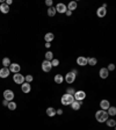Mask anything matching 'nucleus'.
<instances>
[{"mask_svg": "<svg viewBox=\"0 0 116 130\" xmlns=\"http://www.w3.org/2000/svg\"><path fill=\"white\" fill-rule=\"evenodd\" d=\"M108 117H109V115H108L107 110H98V112L95 113V118H96V121L100 122V123H103V122H107Z\"/></svg>", "mask_w": 116, "mask_h": 130, "instance_id": "f257e3e1", "label": "nucleus"}, {"mask_svg": "<svg viewBox=\"0 0 116 130\" xmlns=\"http://www.w3.org/2000/svg\"><path fill=\"white\" fill-rule=\"evenodd\" d=\"M74 101V97L73 95H71V94H64L61 99V102L62 105H64V106H71L72 102Z\"/></svg>", "mask_w": 116, "mask_h": 130, "instance_id": "f03ea898", "label": "nucleus"}, {"mask_svg": "<svg viewBox=\"0 0 116 130\" xmlns=\"http://www.w3.org/2000/svg\"><path fill=\"white\" fill-rule=\"evenodd\" d=\"M13 80H14V82H15V84H19V85H22L23 82H26L25 76H22L20 72L15 73V74L13 76Z\"/></svg>", "mask_w": 116, "mask_h": 130, "instance_id": "7ed1b4c3", "label": "nucleus"}, {"mask_svg": "<svg viewBox=\"0 0 116 130\" xmlns=\"http://www.w3.org/2000/svg\"><path fill=\"white\" fill-rule=\"evenodd\" d=\"M4 99L9 101V102L13 101V99H14V92L12 90H6V91L4 92Z\"/></svg>", "mask_w": 116, "mask_h": 130, "instance_id": "20e7f679", "label": "nucleus"}, {"mask_svg": "<svg viewBox=\"0 0 116 130\" xmlns=\"http://www.w3.org/2000/svg\"><path fill=\"white\" fill-rule=\"evenodd\" d=\"M73 97H74V100H77V101H84L86 98V93L84 91H76Z\"/></svg>", "mask_w": 116, "mask_h": 130, "instance_id": "39448f33", "label": "nucleus"}, {"mask_svg": "<svg viewBox=\"0 0 116 130\" xmlns=\"http://www.w3.org/2000/svg\"><path fill=\"white\" fill-rule=\"evenodd\" d=\"M76 74H73L72 72H69L66 73V76L64 77V80L67 82V84H72V82H74V80H76Z\"/></svg>", "mask_w": 116, "mask_h": 130, "instance_id": "423d86ee", "label": "nucleus"}, {"mask_svg": "<svg viewBox=\"0 0 116 130\" xmlns=\"http://www.w3.org/2000/svg\"><path fill=\"white\" fill-rule=\"evenodd\" d=\"M51 69H52V64H51V62H49V61H44L42 63V70L44 71V72H50L51 71Z\"/></svg>", "mask_w": 116, "mask_h": 130, "instance_id": "0eeeda50", "label": "nucleus"}, {"mask_svg": "<svg viewBox=\"0 0 116 130\" xmlns=\"http://www.w3.org/2000/svg\"><path fill=\"white\" fill-rule=\"evenodd\" d=\"M8 69H9V71L13 72V73H19L20 72V70H21V66H20L18 63H12Z\"/></svg>", "mask_w": 116, "mask_h": 130, "instance_id": "6e6552de", "label": "nucleus"}, {"mask_svg": "<svg viewBox=\"0 0 116 130\" xmlns=\"http://www.w3.org/2000/svg\"><path fill=\"white\" fill-rule=\"evenodd\" d=\"M56 11H57L58 13H66L67 7L65 4L59 3V4H57V6H56Z\"/></svg>", "mask_w": 116, "mask_h": 130, "instance_id": "1a4fd4ad", "label": "nucleus"}, {"mask_svg": "<svg viewBox=\"0 0 116 130\" xmlns=\"http://www.w3.org/2000/svg\"><path fill=\"white\" fill-rule=\"evenodd\" d=\"M99 74H100V78L106 79L109 76V71H108L107 67H102V69H100V71H99Z\"/></svg>", "mask_w": 116, "mask_h": 130, "instance_id": "9d476101", "label": "nucleus"}, {"mask_svg": "<svg viewBox=\"0 0 116 130\" xmlns=\"http://www.w3.org/2000/svg\"><path fill=\"white\" fill-rule=\"evenodd\" d=\"M77 64L80 65V66H85L86 64H88V61H87V58H86V57L80 56V57L77 58Z\"/></svg>", "mask_w": 116, "mask_h": 130, "instance_id": "9b49d317", "label": "nucleus"}, {"mask_svg": "<svg viewBox=\"0 0 116 130\" xmlns=\"http://www.w3.org/2000/svg\"><path fill=\"white\" fill-rule=\"evenodd\" d=\"M21 90L23 93H30L31 91V86L29 82H23V84L21 85Z\"/></svg>", "mask_w": 116, "mask_h": 130, "instance_id": "f8f14e48", "label": "nucleus"}, {"mask_svg": "<svg viewBox=\"0 0 116 130\" xmlns=\"http://www.w3.org/2000/svg\"><path fill=\"white\" fill-rule=\"evenodd\" d=\"M9 73H11V71H9L8 67H3L0 70V78H7L9 76Z\"/></svg>", "mask_w": 116, "mask_h": 130, "instance_id": "ddd939ff", "label": "nucleus"}, {"mask_svg": "<svg viewBox=\"0 0 116 130\" xmlns=\"http://www.w3.org/2000/svg\"><path fill=\"white\" fill-rule=\"evenodd\" d=\"M106 14H107V9L103 8L102 6L99 7L98 11H96V15H98L99 18H104V16H106Z\"/></svg>", "mask_w": 116, "mask_h": 130, "instance_id": "4468645a", "label": "nucleus"}, {"mask_svg": "<svg viewBox=\"0 0 116 130\" xmlns=\"http://www.w3.org/2000/svg\"><path fill=\"white\" fill-rule=\"evenodd\" d=\"M100 107L102 110H108V108L110 107V103L108 100H101V102H100Z\"/></svg>", "mask_w": 116, "mask_h": 130, "instance_id": "2eb2a0df", "label": "nucleus"}, {"mask_svg": "<svg viewBox=\"0 0 116 130\" xmlns=\"http://www.w3.org/2000/svg\"><path fill=\"white\" fill-rule=\"evenodd\" d=\"M46 115L49 117H53L55 115H57V109H55L53 107H49V108L46 109Z\"/></svg>", "mask_w": 116, "mask_h": 130, "instance_id": "dca6fc26", "label": "nucleus"}, {"mask_svg": "<svg viewBox=\"0 0 116 130\" xmlns=\"http://www.w3.org/2000/svg\"><path fill=\"white\" fill-rule=\"evenodd\" d=\"M81 105H83V101H77V100H74L73 102H72V105H71V107H72L73 110H79Z\"/></svg>", "mask_w": 116, "mask_h": 130, "instance_id": "f3484780", "label": "nucleus"}, {"mask_svg": "<svg viewBox=\"0 0 116 130\" xmlns=\"http://www.w3.org/2000/svg\"><path fill=\"white\" fill-rule=\"evenodd\" d=\"M0 12L4 13V14H7V13L9 12V6L7 5L6 3H4L0 5Z\"/></svg>", "mask_w": 116, "mask_h": 130, "instance_id": "a211bd4d", "label": "nucleus"}, {"mask_svg": "<svg viewBox=\"0 0 116 130\" xmlns=\"http://www.w3.org/2000/svg\"><path fill=\"white\" fill-rule=\"evenodd\" d=\"M53 38H55V35H53L52 33H46L45 36H44V39H45L46 43L52 42V41H53Z\"/></svg>", "mask_w": 116, "mask_h": 130, "instance_id": "6ab92c4d", "label": "nucleus"}, {"mask_svg": "<svg viewBox=\"0 0 116 130\" xmlns=\"http://www.w3.org/2000/svg\"><path fill=\"white\" fill-rule=\"evenodd\" d=\"M77 7H78V4H77L76 1H71V3H69V5H67V9H69V11H71V12L76 11Z\"/></svg>", "mask_w": 116, "mask_h": 130, "instance_id": "aec40b11", "label": "nucleus"}, {"mask_svg": "<svg viewBox=\"0 0 116 130\" xmlns=\"http://www.w3.org/2000/svg\"><path fill=\"white\" fill-rule=\"evenodd\" d=\"M53 80H55L56 84H62V82L64 81V77L62 76V74H56L55 78H53Z\"/></svg>", "mask_w": 116, "mask_h": 130, "instance_id": "412c9836", "label": "nucleus"}, {"mask_svg": "<svg viewBox=\"0 0 116 130\" xmlns=\"http://www.w3.org/2000/svg\"><path fill=\"white\" fill-rule=\"evenodd\" d=\"M56 13H57V11H56V7H49L48 8V15L49 16H55L56 15Z\"/></svg>", "mask_w": 116, "mask_h": 130, "instance_id": "4be33fe9", "label": "nucleus"}, {"mask_svg": "<svg viewBox=\"0 0 116 130\" xmlns=\"http://www.w3.org/2000/svg\"><path fill=\"white\" fill-rule=\"evenodd\" d=\"M87 61H88V65H91V66H95L96 65V63H98V59L94 57H89L87 58Z\"/></svg>", "mask_w": 116, "mask_h": 130, "instance_id": "5701e85b", "label": "nucleus"}, {"mask_svg": "<svg viewBox=\"0 0 116 130\" xmlns=\"http://www.w3.org/2000/svg\"><path fill=\"white\" fill-rule=\"evenodd\" d=\"M107 113H108L109 116H115V115H116V107H111V106H110L109 108H108Z\"/></svg>", "mask_w": 116, "mask_h": 130, "instance_id": "b1692460", "label": "nucleus"}, {"mask_svg": "<svg viewBox=\"0 0 116 130\" xmlns=\"http://www.w3.org/2000/svg\"><path fill=\"white\" fill-rule=\"evenodd\" d=\"M11 59H9L8 57H6V58H4L3 59V65H4V67H8V66H11Z\"/></svg>", "mask_w": 116, "mask_h": 130, "instance_id": "393cba45", "label": "nucleus"}, {"mask_svg": "<svg viewBox=\"0 0 116 130\" xmlns=\"http://www.w3.org/2000/svg\"><path fill=\"white\" fill-rule=\"evenodd\" d=\"M52 59H53V54H52L51 51H48V52L45 54V61L51 62Z\"/></svg>", "mask_w": 116, "mask_h": 130, "instance_id": "a878e982", "label": "nucleus"}, {"mask_svg": "<svg viewBox=\"0 0 116 130\" xmlns=\"http://www.w3.org/2000/svg\"><path fill=\"white\" fill-rule=\"evenodd\" d=\"M106 123H107V125L108 127H110V128H115V125H116V121L115 120H107V122H106Z\"/></svg>", "mask_w": 116, "mask_h": 130, "instance_id": "bb28decb", "label": "nucleus"}, {"mask_svg": "<svg viewBox=\"0 0 116 130\" xmlns=\"http://www.w3.org/2000/svg\"><path fill=\"white\" fill-rule=\"evenodd\" d=\"M7 107H8V109H11V110H15L16 107H18V106H16V103H15V102L11 101V102L8 103V106H7Z\"/></svg>", "mask_w": 116, "mask_h": 130, "instance_id": "cd10ccee", "label": "nucleus"}, {"mask_svg": "<svg viewBox=\"0 0 116 130\" xmlns=\"http://www.w3.org/2000/svg\"><path fill=\"white\" fill-rule=\"evenodd\" d=\"M66 93L67 94H71V95H74V93H76V90H74L73 87H69L66 90Z\"/></svg>", "mask_w": 116, "mask_h": 130, "instance_id": "c85d7f7f", "label": "nucleus"}, {"mask_svg": "<svg viewBox=\"0 0 116 130\" xmlns=\"http://www.w3.org/2000/svg\"><path fill=\"white\" fill-rule=\"evenodd\" d=\"M25 78H26V82H29V84H30V82L34 80L33 76H30V74H28V76H26Z\"/></svg>", "mask_w": 116, "mask_h": 130, "instance_id": "c756f323", "label": "nucleus"}, {"mask_svg": "<svg viewBox=\"0 0 116 130\" xmlns=\"http://www.w3.org/2000/svg\"><path fill=\"white\" fill-rule=\"evenodd\" d=\"M51 64H52V67H53V66H58V65H59V61L56 59V58H53V59L51 61Z\"/></svg>", "mask_w": 116, "mask_h": 130, "instance_id": "7c9ffc66", "label": "nucleus"}, {"mask_svg": "<svg viewBox=\"0 0 116 130\" xmlns=\"http://www.w3.org/2000/svg\"><path fill=\"white\" fill-rule=\"evenodd\" d=\"M107 69H108V71H114V70H115V65L111 63V64H109V65H108Z\"/></svg>", "mask_w": 116, "mask_h": 130, "instance_id": "2f4dec72", "label": "nucleus"}, {"mask_svg": "<svg viewBox=\"0 0 116 130\" xmlns=\"http://www.w3.org/2000/svg\"><path fill=\"white\" fill-rule=\"evenodd\" d=\"M45 5L48 7H52V0H46L45 1Z\"/></svg>", "mask_w": 116, "mask_h": 130, "instance_id": "473e14b6", "label": "nucleus"}, {"mask_svg": "<svg viewBox=\"0 0 116 130\" xmlns=\"http://www.w3.org/2000/svg\"><path fill=\"white\" fill-rule=\"evenodd\" d=\"M8 103H9V101H7V100H5V99H4L3 100V105H4V106H8Z\"/></svg>", "mask_w": 116, "mask_h": 130, "instance_id": "72a5a7b5", "label": "nucleus"}, {"mask_svg": "<svg viewBox=\"0 0 116 130\" xmlns=\"http://www.w3.org/2000/svg\"><path fill=\"white\" fill-rule=\"evenodd\" d=\"M65 14H66L67 16H71V15H72V12H71V11H69V9H67V11H66V13H65Z\"/></svg>", "mask_w": 116, "mask_h": 130, "instance_id": "f704fd0d", "label": "nucleus"}, {"mask_svg": "<svg viewBox=\"0 0 116 130\" xmlns=\"http://www.w3.org/2000/svg\"><path fill=\"white\" fill-rule=\"evenodd\" d=\"M71 72L73 73V74H76V76H77V74H78V71H77V70H76V69H73V70H71Z\"/></svg>", "mask_w": 116, "mask_h": 130, "instance_id": "c9c22d12", "label": "nucleus"}, {"mask_svg": "<svg viewBox=\"0 0 116 130\" xmlns=\"http://www.w3.org/2000/svg\"><path fill=\"white\" fill-rule=\"evenodd\" d=\"M57 114L58 115H62V114H63V110H62V109H57Z\"/></svg>", "mask_w": 116, "mask_h": 130, "instance_id": "e433bc0d", "label": "nucleus"}, {"mask_svg": "<svg viewBox=\"0 0 116 130\" xmlns=\"http://www.w3.org/2000/svg\"><path fill=\"white\" fill-rule=\"evenodd\" d=\"M12 3H13L12 0H7V1H6V4L8 5V6H9V5H12Z\"/></svg>", "mask_w": 116, "mask_h": 130, "instance_id": "4c0bfd02", "label": "nucleus"}, {"mask_svg": "<svg viewBox=\"0 0 116 130\" xmlns=\"http://www.w3.org/2000/svg\"><path fill=\"white\" fill-rule=\"evenodd\" d=\"M45 47H46V48H48V49H49L51 46H50V43H45Z\"/></svg>", "mask_w": 116, "mask_h": 130, "instance_id": "58836bf2", "label": "nucleus"}, {"mask_svg": "<svg viewBox=\"0 0 116 130\" xmlns=\"http://www.w3.org/2000/svg\"><path fill=\"white\" fill-rule=\"evenodd\" d=\"M115 130H116V125H115Z\"/></svg>", "mask_w": 116, "mask_h": 130, "instance_id": "ea45409f", "label": "nucleus"}]
</instances>
